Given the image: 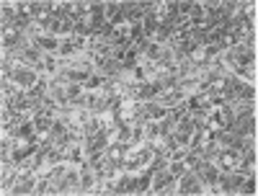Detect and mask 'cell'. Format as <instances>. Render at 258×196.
Here are the masks:
<instances>
[{"instance_id":"6da1fadb","label":"cell","mask_w":258,"mask_h":196,"mask_svg":"<svg viewBox=\"0 0 258 196\" xmlns=\"http://www.w3.org/2000/svg\"><path fill=\"white\" fill-rule=\"evenodd\" d=\"M176 193L178 196H188V193H204V183L199 181V176L194 170H186L181 178H176Z\"/></svg>"},{"instance_id":"7a4b0ae2","label":"cell","mask_w":258,"mask_h":196,"mask_svg":"<svg viewBox=\"0 0 258 196\" xmlns=\"http://www.w3.org/2000/svg\"><path fill=\"white\" fill-rule=\"evenodd\" d=\"M39 78H41V73H36L34 68H26V64H18V68L13 70V83L18 85L21 91H31L34 85L39 83Z\"/></svg>"},{"instance_id":"3957f363","label":"cell","mask_w":258,"mask_h":196,"mask_svg":"<svg viewBox=\"0 0 258 196\" xmlns=\"http://www.w3.org/2000/svg\"><path fill=\"white\" fill-rule=\"evenodd\" d=\"M31 41H34V47H36V49H41L44 54H57V49H59V39H57V36H52V34L36 36V39H31Z\"/></svg>"},{"instance_id":"277c9868","label":"cell","mask_w":258,"mask_h":196,"mask_svg":"<svg viewBox=\"0 0 258 196\" xmlns=\"http://www.w3.org/2000/svg\"><path fill=\"white\" fill-rule=\"evenodd\" d=\"M103 83H106V78L101 73H93V75H88V78L83 80V88L88 91V93H93V91H101L103 88Z\"/></svg>"},{"instance_id":"5b68a950","label":"cell","mask_w":258,"mask_h":196,"mask_svg":"<svg viewBox=\"0 0 258 196\" xmlns=\"http://www.w3.org/2000/svg\"><path fill=\"white\" fill-rule=\"evenodd\" d=\"M168 170H170V176H173V178H181L188 168H186L183 160H168Z\"/></svg>"}]
</instances>
